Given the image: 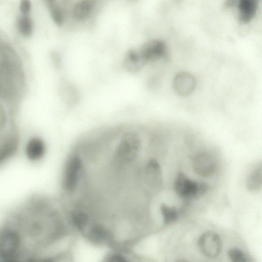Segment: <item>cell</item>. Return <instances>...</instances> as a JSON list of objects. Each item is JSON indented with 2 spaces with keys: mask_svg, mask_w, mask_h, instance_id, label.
Returning <instances> with one entry per match:
<instances>
[{
  "mask_svg": "<svg viewBox=\"0 0 262 262\" xmlns=\"http://www.w3.org/2000/svg\"><path fill=\"white\" fill-rule=\"evenodd\" d=\"M32 10L30 0H20L19 10L21 15H30Z\"/></svg>",
  "mask_w": 262,
  "mask_h": 262,
  "instance_id": "20",
  "label": "cell"
},
{
  "mask_svg": "<svg viewBox=\"0 0 262 262\" xmlns=\"http://www.w3.org/2000/svg\"><path fill=\"white\" fill-rule=\"evenodd\" d=\"M228 255L231 260L233 262H247L248 261L245 253L237 248L230 249L228 252Z\"/></svg>",
  "mask_w": 262,
  "mask_h": 262,
  "instance_id": "18",
  "label": "cell"
},
{
  "mask_svg": "<svg viewBox=\"0 0 262 262\" xmlns=\"http://www.w3.org/2000/svg\"><path fill=\"white\" fill-rule=\"evenodd\" d=\"M19 145V135L15 128L12 127L0 135V167L16 153Z\"/></svg>",
  "mask_w": 262,
  "mask_h": 262,
  "instance_id": "4",
  "label": "cell"
},
{
  "mask_svg": "<svg viewBox=\"0 0 262 262\" xmlns=\"http://www.w3.org/2000/svg\"><path fill=\"white\" fill-rule=\"evenodd\" d=\"M195 85L194 77L187 72L179 73L174 79V89L181 96H187L191 94L195 89Z\"/></svg>",
  "mask_w": 262,
  "mask_h": 262,
  "instance_id": "11",
  "label": "cell"
},
{
  "mask_svg": "<svg viewBox=\"0 0 262 262\" xmlns=\"http://www.w3.org/2000/svg\"><path fill=\"white\" fill-rule=\"evenodd\" d=\"M192 163L194 171L201 177H211L217 169V162L215 158L208 152H201L196 155Z\"/></svg>",
  "mask_w": 262,
  "mask_h": 262,
  "instance_id": "7",
  "label": "cell"
},
{
  "mask_svg": "<svg viewBox=\"0 0 262 262\" xmlns=\"http://www.w3.org/2000/svg\"><path fill=\"white\" fill-rule=\"evenodd\" d=\"M75 224L79 229H82L88 223V217L83 213H76L73 216Z\"/></svg>",
  "mask_w": 262,
  "mask_h": 262,
  "instance_id": "19",
  "label": "cell"
},
{
  "mask_svg": "<svg viewBox=\"0 0 262 262\" xmlns=\"http://www.w3.org/2000/svg\"><path fill=\"white\" fill-rule=\"evenodd\" d=\"M22 236L16 227L6 220L0 226V261L15 262L25 259Z\"/></svg>",
  "mask_w": 262,
  "mask_h": 262,
  "instance_id": "1",
  "label": "cell"
},
{
  "mask_svg": "<svg viewBox=\"0 0 262 262\" xmlns=\"http://www.w3.org/2000/svg\"><path fill=\"white\" fill-rule=\"evenodd\" d=\"M140 146L138 135L133 132L124 134L116 149V157L121 161L129 162L137 155Z\"/></svg>",
  "mask_w": 262,
  "mask_h": 262,
  "instance_id": "3",
  "label": "cell"
},
{
  "mask_svg": "<svg viewBox=\"0 0 262 262\" xmlns=\"http://www.w3.org/2000/svg\"><path fill=\"white\" fill-rule=\"evenodd\" d=\"M82 166L80 159L77 156L72 157L68 161L64 171L63 184L68 191H73L78 184Z\"/></svg>",
  "mask_w": 262,
  "mask_h": 262,
  "instance_id": "9",
  "label": "cell"
},
{
  "mask_svg": "<svg viewBox=\"0 0 262 262\" xmlns=\"http://www.w3.org/2000/svg\"><path fill=\"white\" fill-rule=\"evenodd\" d=\"M145 64L141 58L138 49H132L126 53L123 65L126 70L130 72H136Z\"/></svg>",
  "mask_w": 262,
  "mask_h": 262,
  "instance_id": "12",
  "label": "cell"
},
{
  "mask_svg": "<svg viewBox=\"0 0 262 262\" xmlns=\"http://www.w3.org/2000/svg\"><path fill=\"white\" fill-rule=\"evenodd\" d=\"M176 1H181V0H176Z\"/></svg>",
  "mask_w": 262,
  "mask_h": 262,
  "instance_id": "23",
  "label": "cell"
},
{
  "mask_svg": "<svg viewBox=\"0 0 262 262\" xmlns=\"http://www.w3.org/2000/svg\"><path fill=\"white\" fill-rule=\"evenodd\" d=\"M9 122L8 113L4 102L0 100V135L7 129Z\"/></svg>",
  "mask_w": 262,
  "mask_h": 262,
  "instance_id": "17",
  "label": "cell"
},
{
  "mask_svg": "<svg viewBox=\"0 0 262 262\" xmlns=\"http://www.w3.org/2000/svg\"><path fill=\"white\" fill-rule=\"evenodd\" d=\"M247 188L250 191H257L262 186V169L261 164L253 170L249 176L246 183Z\"/></svg>",
  "mask_w": 262,
  "mask_h": 262,
  "instance_id": "15",
  "label": "cell"
},
{
  "mask_svg": "<svg viewBox=\"0 0 262 262\" xmlns=\"http://www.w3.org/2000/svg\"><path fill=\"white\" fill-rule=\"evenodd\" d=\"M260 0H233L237 9L238 20L242 24L247 25L256 16Z\"/></svg>",
  "mask_w": 262,
  "mask_h": 262,
  "instance_id": "8",
  "label": "cell"
},
{
  "mask_svg": "<svg viewBox=\"0 0 262 262\" xmlns=\"http://www.w3.org/2000/svg\"><path fill=\"white\" fill-rule=\"evenodd\" d=\"M174 187L176 193L184 198H193L201 196L208 189V186L206 183L193 181L182 172L179 173L177 176Z\"/></svg>",
  "mask_w": 262,
  "mask_h": 262,
  "instance_id": "2",
  "label": "cell"
},
{
  "mask_svg": "<svg viewBox=\"0 0 262 262\" xmlns=\"http://www.w3.org/2000/svg\"><path fill=\"white\" fill-rule=\"evenodd\" d=\"M160 209L165 224H170L178 219L179 214L175 208L163 204Z\"/></svg>",
  "mask_w": 262,
  "mask_h": 262,
  "instance_id": "16",
  "label": "cell"
},
{
  "mask_svg": "<svg viewBox=\"0 0 262 262\" xmlns=\"http://www.w3.org/2000/svg\"><path fill=\"white\" fill-rule=\"evenodd\" d=\"M198 244L201 252L207 257H216L222 250V244L220 236L212 231L203 233L200 236Z\"/></svg>",
  "mask_w": 262,
  "mask_h": 262,
  "instance_id": "6",
  "label": "cell"
},
{
  "mask_svg": "<svg viewBox=\"0 0 262 262\" xmlns=\"http://www.w3.org/2000/svg\"><path fill=\"white\" fill-rule=\"evenodd\" d=\"M146 177L149 184L154 187H159L162 184V174L160 165L154 159L150 160L147 165Z\"/></svg>",
  "mask_w": 262,
  "mask_h": 262,
  "instance_id": "13",
  "label": "cell"
},
{
  "mask_svg": "<svg viewBox=\"0 0 262 262\" xmlns=\"http://www.w3.org/2000/svg\"><path fill=\"white\" fill-rule=\"evenodd\" d=\"M110 258L111 261H124L125 260L122 256L119 254L113 255Z\"/></svg>",
  "mask_w": 262,
  "mask_h": 262,
  "instance_id": "21",
  "label": "cell"
},
{
  "mask_svg": "<svg viewBox=\"0 0 262 262\" xmlns=\"http://www.w3.org/2000/svg\"><path fill=\"white\" fill-rule=\"evenodd\" d=\"M16 28L23 37L31 36L34 30V23L30 15L20 14L16 20Z\"/></svg>",
  "mask_w": 262,
  "mask_h": 262,
  "instance_id": "14",
  "label": "cell"
},
{
  "mask_svg": "<svg viewBox=\"0 0 262 262\" xmlns=\"http://www.w3.org/2000/svg\"><path fill=\"white\" fill-rule=\"evenodd\" d=\"M46 144L42 138L33 136L29 139L25 146V154L28 160L32 162L40 161L44 156Z\"/></svg>",
  "mask_w": 262,
  "mask_h": 262,
  "instance_id": "10",
  "label": "cell"
},
{
  "mask_svg": "<svg viewBox=\"0 0 262 262\" xmlns=\"http://www.w3.org/2000/svg\"><path fill=\"white\" fill-rule=\"evenodd\" d=\"M126 1H129V2H134V1H137V0H126Z\"/></svg>",
  "mask_w": 262,
  "mask_h": 262,
  "instance_id": "22",
  "label": "cell"
},
{
  "mask_svg": "<svg viewBox=\"0 0 262 262\" xmlns=\"http://www.w3.org/2000/svg\"><path fill=\"white\" fill-rule=\"evenodd\" d=\"M145 63L164 57L167 54V46L160 39H151L144 42L137 49Z\"/></svg>",
  "mask_w": 262,
  "mask_h": 262,
  "instance_id": "5",
  "label": "cell"
}]
</instances>
